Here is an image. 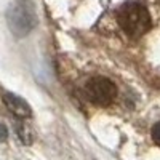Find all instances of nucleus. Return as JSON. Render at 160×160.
<instances>
[{
    "mask_svg": "<svg viewBox=\"0 0 160 160\" xmlns=\"http://www.w3.org/2000/svg\"><path fill=\"white\" fill-rule=\"evenodd\" d=\"M85 95L93 104L106 108L115 99L117 87L112 80L106 77H93L85 85Z\"/></svg>",
    "mask_w": 160,
    "mask_h": 160,
    "instance_id": "nucleus-2",
    "label": "nucleus"
},
{
    "mask_svg": "<svg viewBox=\"0 0 160 160\" xmlns=\"http://www.w3.org/2000/svg\"><path fill=\"white\" fill-rule=\"evenodd\" d=\"M151 135H152V141L160 148V122H157L154 127H152V131H151Z\"/></svg>",
    "mask_w": 160,
    "mask_h": 160,
    "instance_id": "nucleus-5",
    "label": "nucleus"
},
{
    "mask_svg": "<svg viewBox=\"0 0 160 160\" xmlns=\"http://www.w3.org/2000/svg\"><path fill=\"white\" fill-rule=\"evenodd\" d=\"M7 136H8V131H7V128L0 123V141H3V139H7Z\"/></svg>",
    "mask_w": 160,
    "mask_h": 160,
    "instance_id": "nucleus-6",
    "label": "nucleus"
},
{
    "mask_svg": "<svg viewBox=\"0 0 160 160\" xmlns=\"http://www.w3.org/2000/svg\"><path fill=\"white\" fill-rule=\"evenodd\" d=\"M8 21L11 26V31L16 32V34H24L28 32L31 28V22H29V13L26 11L24 7H16L10 11L8 15Z\"/></svg>",
    "mask_w": 160,
    "mask_h": 160,
    "instance_id": "nucleus-4",
    "label": "nucleus"
},
{
    "mask_svg": "<svg viewBox=\"0 0 160 160\" xmlns=\"http://www.w3.org/2000/svg\"><path fill=\"white\" fill-rule=\"evenodd\" d=\"M117 18H118L120 28L131 38H138L144 35L152 26L148 8L139 2H128L122 5L118 10Z\"/></svg>",
    "mask_w": 160,
    "mask_h": 160,
    "instance_id": "nucleus-1",
    "label": "nucleus"
},
{
    "mask_svg": "<svg viewBox=\"0 0 160 160\" xmlns=\"http://www.w3.org/2000/svg\"><path fill=\"white\" fill-rule=\"evenodd\" d=\"M2 99H3L5 108L15 117H18V118H29L32 115V111L29 108V104L26 102L22 98L13 95V93H3Z\"/></svg>",
    "mask_w": 160,
    "mask_h": 160,
    "instance_id": "nucleus-3",
    "label": "nucleus"
}]
</instances>
